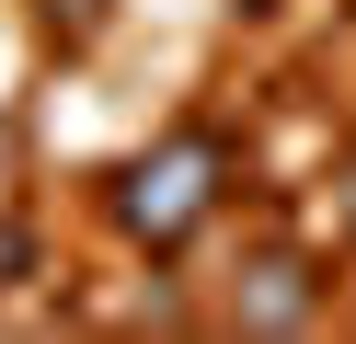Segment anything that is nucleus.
I'll return each mask as SVG.
<instances>
[{
    "label": "nucleus",
    "mask_w": 356,
    "mask_h": 344,
    "mask_svg": "<svg viewBox=\"0 0 356 344\" xmlns=\"http://www.w3.org/2000/svg\"><path fill=\"white\" fill-rule=\"evenodd\" d=\"M322 310V287H310V264L299 252H264L253 264V287H241V321H264V333H287V321H310Z\"/></svg>",
    "instance_id": "obj_2"
},
{
    "label": "nucleus",
    "mask_w": 356,
    "mask_h": 344,
    "mask_svg": "<svg viewBox=\"0 0 356 344\" xmlns=\"http://www.w3.org/2000/svg\"><path fill=\"white\" fill-rule=\"evenodd\" d=\"M207 206H218V138H172L161 161H138V172H127L115 218L138 229V241H184Z\"/></svg>",
    "instance_id": "obj_1"
},
{
    "label": "nucleus",
    "mask_w": 356,
    "mask_h": 344,
    "mask_svg": "<svg viewBox=\"0 0 356 344\" xmlns=\"http://www.w3.org/2000/svg\"><path fill=\"white\" fill-rule=\"evenodd\" d=\"M345 218H356V172H345Z\"/></svg>",
    "instance_id": "obj_3"
}]
</instances>
